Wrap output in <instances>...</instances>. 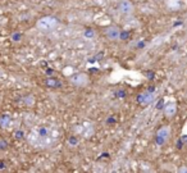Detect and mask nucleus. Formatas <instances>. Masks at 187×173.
<instances>
[{"instance_id":"nucleus-1","label":"nucleus","mask_w":187,"mask_h":173,"mask_svg":"<svg viewBox=\"0 0 187 173\" xmlns=\"http://www.w3.org/2000/svg\"><path fill=\"white\" fill-rule=\"evenodd\" d=\"M58 24H59L58 18H55L53 15H45L36 22V27H37V30H40L42 32H50V31L55 30L58 27Z\"/></svg>"},{"instance_id":"nucleus-2","label":"nucleus","mask_w":187,"mask_h":173,"mask_svg":"<svg viewBox=\"0 0 187 173\" xmlns=\"http://www.w3.org/2000/svg\"><path fill=\"white\" fill-rule=\"evenodd\" d=\"M172 137V128L171 126H163L158 129V132L155 135V142L158 146H164Z\"/></svg>"},{"instance_id":"nucleus-3","label":"nucleus","mask_w":187,"mask_h":173,"mask_svg":"<svg viewBox=\"0 0 187 173\" xmlns=\"http://www.w3.org/2000/svg\"><path fill=\"white\" fill-rule=\"evenodd\" d=\"M69 82L76 87H86L90 83V78L86 73H74L69 77Z\"/></svg>"},{"instance_id":"nucleus-4","label":"nucleus","mask_w":187,"mask_h":173,"mask_svg":"<svg viewBox=\"0 0 187 173\" xmlns=\"http://www.w3.org/2000/svg\"><path fill=\"white\" fill-rule=\"evenodd\" d=\"M155 99V94H154V90H149V91H145V92H141L139 96H137V103L140 105H149L150 103H152Z\"/></svg>"},{"instance_id":"nucleus-5","label":"nucleus","mask_w":187,"mask_h":173,"mask_svg":"<svg viewBox=\"0 0 187 173\" xmlns=\"http://www.w3.org/2000/svg\"><path fill=\"white\" fill-rule=\"evenodd\" d=\"M105 35H106V37L109 40H112V41H117V40H119L121 39V33L122 31L117 27V26H109V27H106L104 30Z\"/></svg>"},{"instance_id":"nucleus-6","label":"nucleus","mask_w":187,"mask_h":173,"mask_svg":"<svg viewBox=\"0 0 187 173\" xmlns=\"http://www.w3.org/2000/svg\"><path fill=\"white\" fill-rule=\"evenodd\" d=\"M118 11L124 15H130V14L133 13L135 6H133L132 2H130V0H122V2L118 4Z\"/></svg>"},{"instance_id":"nucleus-7","label":"nucleus","mask_w":187,"mask_h":173,"mask_svg":"<svg viewBox=\"0 0 187 173\" xmlns=\"http://www.w3.org/2000/svg\"><path fill=\"white\" fill-rule=\"evenodd\" d=\"M176 114H177V104H176V101L174 100L168 101L164 105V116H165V118L172 119V118L176 117Z\"/></svg>"},{"instance_id":"nucleus-8","label":"nucleus","mask_w":187,"mask_h":173,"mask_svg":"<svg viewBox=\"0 0 187 173\" xmlns=\"http://www.w3.org/2000/svg\"><path fill=\"white\" fill-rule=\"evenodd\" d=\"M83 36H85V37H87V39H92V37H95V36H96V32L94 31L92 28H87V30H85Z\"/></svg>"},{"instance_id":"nucleus-9","label":"nucleus","mask_w":187,"mask_h":173,"mask_svg":"<svg viewBox=\"0 0 187 173\" xmlns=\"http://www.w3.org/2000/svg\"><path fill=\"white\" fill-rule=\"evenodd\" d=\"M9 122H10V118H9V116L4 114V116L0 117V124H2L3 127H6L8 124H9Z\"/></svg>"},{"instance_id":"nucleus-10","label":"nucleus","mask_w":187,"mask_h":173,"mask_svg":"<svg viewBox=\"0 0 187 173\" xmlns=\"http://www.w3.org/2000/svg\"><path fill=\"white\" fill-rule=\"evenodd\" d=\"M49 128H46V127H40L39 129H37V133H39V136H41V137H46L48 135H49Z\"/></svg>"},{"instance_id":"nucleus-11","label":"nucleus","mask_w":187,"mask_h":173,"mask_svg":"<svg viewBox=\"0 0 187 173\" xmlns=\"http://www.w3.org/2000/svg\"><path fill=\"white\" fill-rule=\"evenodd\" d=\"M46 85L52 86V87H59V86H60V83H59L58 80H46Z\"/></svg>"},{"instance_id":"nucleus-12","label":"nucleus","mask_w":187,"mask_h":173,"mask_svg":"<svg viewBox=\"0 0 187 173\" xmlns=\"http://www.w3.org/2000/svg\"><path fill=\"white\" fill-rule=\"evenodd\" d=\"M22 135H23V132H15V136H17V137H19V138H22V137H23Z\"/></svg>"},{"instance_id":"nucleus-13","label":"nucleus","mask_w":187,"mask_h":173,"mask_svg":"<svg viewBox=\"0 0 187 173\" xmlns=\"http://www.w3.org/2000/svg\"><path fill=\"white\" fill-rule=\"evenodd\" d=\"M180 171H181V172H187V168H181Z\"/></svg>"}]
</instances>
